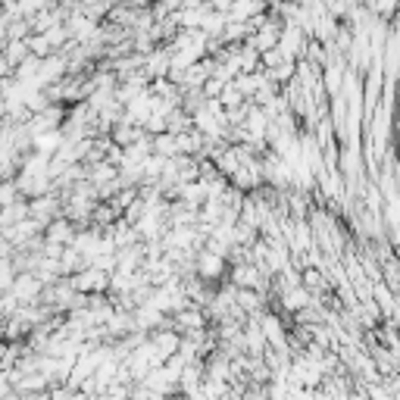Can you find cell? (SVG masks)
<instances>
[{
  "label": "cell",
  "mask_w": 400,
  "mask_h": 400,
  "mask_svg": "<svg viewBox=\"0 0 400 400\" xmlns=\"http://www.w3.org/2000/svg\"><path fill=\"white\" fill-rule=\"evenodd\" d=\"M231 281H235V288L238 291H253V288H260V272H257V266H235L231 269Z\"/></svg>",
  "instance_id": "cell-1"
},
{
  "label": "cell",
  "mask_w": 400,
  "mask_h": 400,
  "mask_svg": "<svg viewBox=\"0 0 400 400\" xmlns=\"http://www.w3.org/2000/svg\"><path fill=\"white\" fill-rule=\"evenodd\" d=\"M198 272L203 279H219V275H225V260L216 257V253H210V250H203L198 257Z\"/></svg>",
  "instance_id": "cell-2"
},
{
  "label": "cell",
  "mask_w": 400,
  "mask_h": 400,
  "mask_svg": "<svg viewBox=\"0 0 400 400\" xmlns=\"http://www.w3.org/2000/svg\"><path fill=\"white\" fill-rule=\"evenodd\" d=\"M75 241V231H72V225L69 222H54L50 225V231H47V244H54V247H63V244H72Z\"/></svg>",
  "instance_id": "cell-3"
},
{
  "label": "cell",
  "mask_w": 400,
  "mask_h": 400,
  "mask_svg": "<svg viewBox=\"0 0 400 400\" xmlns=\"http://www.w3.org/2000/svg\"><path fill=\"white\" fill-rule=\"evenodd\" d=\"M19 200V185L16 181H0V207H13Z\"/></svg>",
  "instance_id": "cell-4"
}]
</instances>
